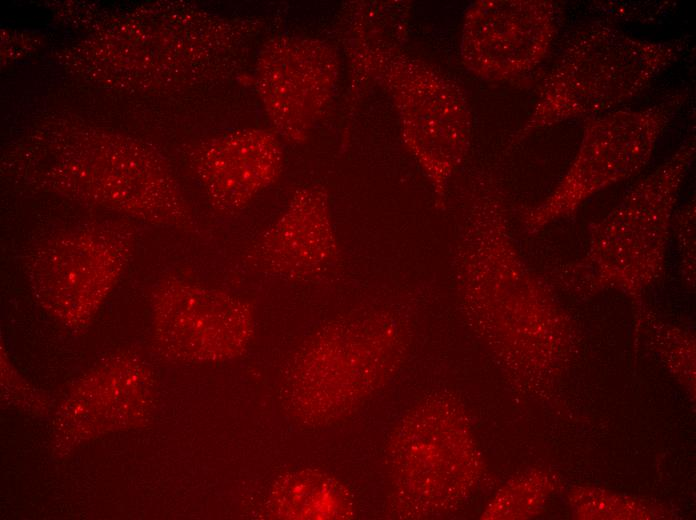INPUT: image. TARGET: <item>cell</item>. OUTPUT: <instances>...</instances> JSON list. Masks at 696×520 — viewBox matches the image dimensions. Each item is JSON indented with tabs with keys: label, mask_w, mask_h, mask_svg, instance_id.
<instances>
[{
	"label": "cell",
	"mask_w": 696,
	"mask_h": 520,
	"mask_svg": "<svg viewBox=\"0 0 696 520\" xmlns=\"http://www.w3.org/2000/svg\"><path fill=\"white\" fill-rule=\"evenodd\" d=\"M402 349L399 327L385 314L330 322L294 356L286 383L291 410L306 422L341 416L395 370Z\"/></svg>",
	"instance_id": "cell-2"
},
{
	"label": "cell",
	"mask_w": 696,
	"mask_h": 520,
	"mask_svg": "<svg viewBox=\"0 0 696 520\" xmlns=\"http://www.w3.org/2000/svg\"><path fill=\"white\" fill-rule=\"evenodd\" d=\"M134 245V234L123 226L59 233L28 252L25 275L44 309L68 326H83L119 281Z\"/></svg>",
	"instance_id": "cell-6"
},
{
	"label": "cell",
	"mask_w": 696,
	"mask_h": 520,
	"mask_svg": "<svg viewBox=\"0 0 696 520\" xmlns=\"http://www.w3.org/2000/svg\"><path fill=\"white\" fill-rule=\"evenodd\" d=\"M457 419L452 403L430 402L408 416L392 439L394 486L409 515L442 513L457 499L462 460Z\"/></svg>",
	"instance_id": "cell-10"
},
{
	"label": "cell",
	"mask_w": 696,
	"mask_h": 520,
	"mask_svg": "<svg viewBox=\"0 0 696 520\" xmlns=\"http://www.w3.org/2000/svg\"><path fill=\"white\" fill-rule=\"evenodd\" d=\"M595 6L603 15H612L615 17H625L627 21L630 19H635L634 21H654L659 16H663L665 11L669 8V2H634L633 4L628 3L630 7L624 10L620 7L618 2H595Z\"/></svg>",
	"instance_id": "cell-14"
},
{
	"label": "cell",
	"mask_w": 696,
	"mask_h": 520,
	"mask_svg": "<svg viewBox=\"0 0 696 520\" xmlns=\"http://www.w3.org/2000/svg\"><path fill=\"white\" fill-rule=\"evenodd\" d=\"M559 21L560 8L549 0L475 1L463 18L461 62L487 81L528 73L547 56Z\"/></svg>",
	"instance_id": "cell-8"
},
{
	"label": "cell",
	"mask_w": 696,
	"mask_h": 520,
	"mask_svg": "<svg viewBox=\"0 0 696 520\" xmlns=\"http://www.w3.org/2000/svg\"><path fill=\"white\" fill-rule=\"evenodd\" d=\"M49 180L66 192L148 221L183 225L188 217L160 162L134 149H99L62 156Z\"/></svg>",
	"instance_id": "cell-9"
},
{
	"label": "cell",
	"mask_w": 696,
	"mask_h": 520,
	"mask_svg": "<svg viewBox=\"0 0 696 520\" xmlns=\"http://www.w3.org/2000/svg\"><path fill=\"white\" fill-rule=\"evenodd\" d=\"M197 168L213 203L223 210H235L274 181L280 155L273 146L219 145L204 152Z\"/></svg>",
	"instance_id": "cell-12"
},
{
	"label": "cell",
	"mask_w": 696,
	"mask_h": 520,
	"mask_svg": "<svg viewBox=\"0 0 696 520\" xmlns=\"http://www.w3.org/2000/svg\"><path fill=\"white\" fill-rule=\"evenodd\" d=\"M152 307L156 343L172 359H233L244 353L253 335V308L245 299L186 280H162Z\"/></svg>",
	"instance_id": "cell-7"
},
{
	"label": "cell",
	"mask_w": 696,
	"mask_h": 520,
	"mask_svg": "<svg viewBox=\"0 0 696 520\" xmlns=\"http://www.w3.org/2000/svg\"><path fill=\"white\" fill-rule=\"evenodd\" d=\"M686 45L684 37L670 41L635 38L603 20L579 26L566 40L533 112L512 141L630 101L677 61Z\"/></svg>",
	"instance_id": "cell-1"
},
{
	"label": "cell",
	"mask_w": 696,
	"mask_h": 520,
	"mask_svg": "<svg viewBox=\"0 0 696 520\" xmlns=\"http://www.w3.org/2000/svg\"><path fill=\"white\" fill-rule=\"evenodd\" d=\"M694 157L693 138L591 225L586 256L558 276L628 288L660 276L678 192Z\"/></svg>",
	"instance_id": "cell-4"
},
{
	"label": "cell",
	"mask_w": 696,
	"mask_h": 520,
	"mask_svg": "<svg viewBox=\"0 0 696 520\" xmlns=\"http://www.w3.org/2000/svg\"><path fill=\"white\" fill-rule=\"evenodd\" d=\"M384 44L366 52L367 68L391 95L403 143L427 178L435 206L444 210L449 182L470 147L467 96L447 74L393 43Z\"/></svg>",
	"instance_id": "cell-3"
},
{
	"label": "cell",
	"mask_w": 696,
	"mask_h": 520,
	"mask_svg": "<svg viewBox=\"0 0 696 520\" xmlns=\"http://www.w3.org/2000/svg\"><path fill=\"white\" fill-rule=\"evenodd\" d=\"M686 99L679 92L645 108L614 110L587 122L566 174L544 201L524 212L527 231H539L593 194L638 173Z\"/></svg>",
	"instance_id": "cell-5"
},
{
	"label": "cell",
	"mask_w": 696,
	"mask_h": 520,
	"mask_svg": "<svg viewBox=\"0 0 696 520\" xmlns=\"http://www.w3.org/2000/svg\"><path fill=\"white\" fill-rule=\"evenodd\" d=\"M270 509L281 519H344L351 517L353 504L337 480L304 470L277 480L270 495Z\"/></svg>",
	"instance_id": "cell-13"
},
{
	"label": "cell",
	"mask_w": 696,
	"mask_h": 520,
	"mask_svg": "<svg viewBox=\"0 0 696 520\" xmlns=\"http://www.w3.org/2000/svg\"><path fill=\"white\" fill-rule=\"evenodd\" d=\"M338 256L327 196L321 190L307 189L297 194L284 216L253 245L249 261L261 272L305 280L327 272Z\"/></svg>",
	"instance_id": "cell-11"
}]
</instances>
